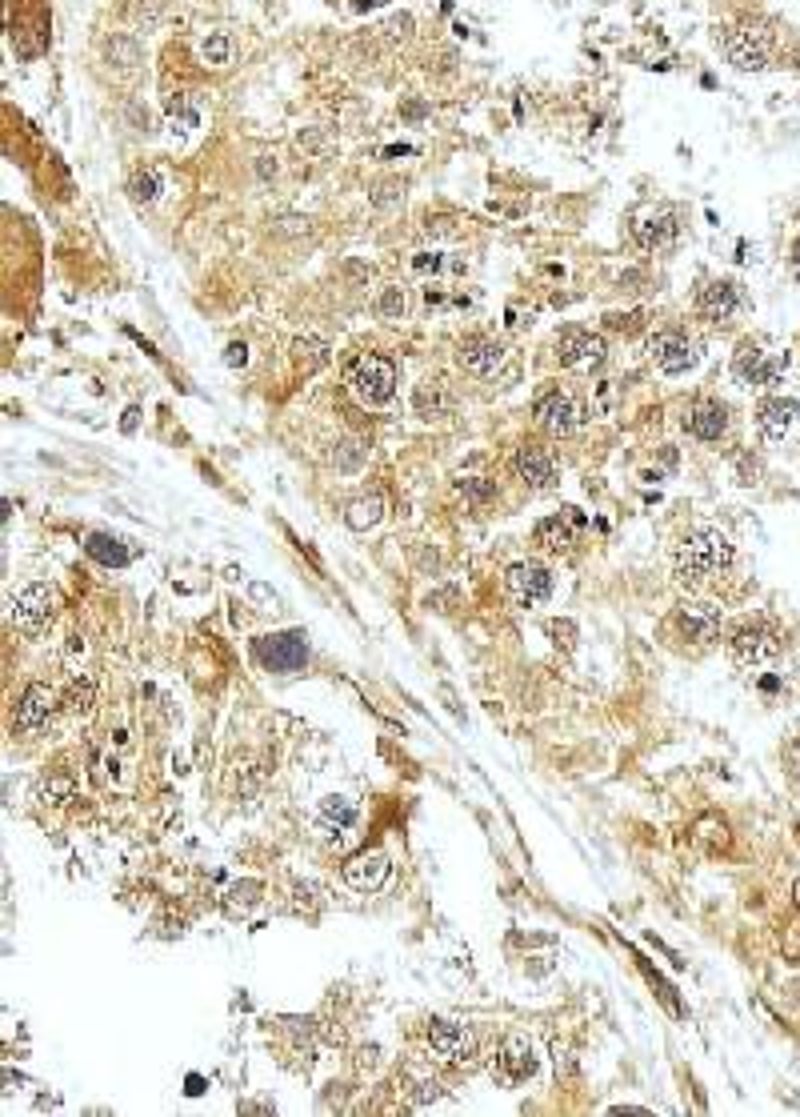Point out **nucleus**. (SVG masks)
<instances>
[{
  "label": "nucleus",
  "instance_id": "f257e3e1",
  "mask_svg": "<svg viewBox=\"0 0 800 1117\" xmlns=\"http://www.w3.org/2000/svg\"><path fill=\"white\" fill-rule=\"evenodd\" d=\"M733 565V545L721 529H697L677 549V577L685 585H704Z\"/></svg>",
  "mask_w": 800,
  "mask_h": 1117
},
{
  "label": "nucleus",
  "instance_id": "f03ea898",
  "mask_svg": "<svg viewBox=\"0 0 800 1117\" xmlns=\"http://www.w3.org/2000/svg\"><path fill=\"white\" fill-rule=\"evenodd\" d=\"M345 385H348V393H353L360 405H369V409L389 405L396 393V365L389 357H381V353H360V357L348 360Z\"/></svg>",
  "mask_w": 800,
  "mask_h": 1117
},
{
  "label": "nucleus",
  "instance_id": "7ed1b4c3",
  "mask_svg": "<svg viewBox=\"0 0 800 1117\" xmlns=\"http://www.w3.org/2000/svg\"><path fill=\"white\" fill-rule=\"evenodd\" d=\"M725 57L737 64L740 73H761L776 57V37L764 21H740L725 37Z\"/></svg>",
  "mask_w": 800,
  "mask_h": 1117
},
{
  "label": "nucleus",
  "instance_id": "20e7f679",
  "mask_svg": "<svg viewBox=\"0 0 800 1117\" xmlns=\"http://www.w3.org/2000/svg\"><path fill=\"white\" fill-rule=\"evenodd\" d=\"M424 1042H429L432 1057L444 1061V1066H472L477 1061V1038L465 1026H456V1021L432 1018L424 1026Z\"/></svg>",
  "mask_w": 800,
  "mask_h": 1117
},
{
  "label": "nucleus",
  "instance_id": "39448f33",
  "mask_svg": "<svg viewBox=\"0 0 800 1117\" xmlns=\"http://www.w3.org/2000/svg\"><path fill=\"white\" fill-rule=\"evenodd\" d=\"M257 661L264 665L269 673H296V670H305V661H308V641H305V634H296V629H288V634H269V637H260L257 641Z\"/></svg>",
  "mask_w": 800,
  "mask_h": 1117
},
{
  "label": "nucleus",
  "instance_id": "423d86ee",
  "mask_svg": "<svg viewBox=\"0 0 800 1117\" xmlns=\"http://www.w3.org/2000/svg\"><path fill=\"white\" fill-rule=\"evenodd\" d=\"M57 613V589L49 585H25V589H16L13 593V625L16 629H25V634H40L45 625L52 621Z\"/></svg>",
  "mask_w": 800,
  "mask_h": 1117
},
{
  "label": "nucleus",
  "instance_id": "0eeeda50",
  "mask_svg": "<svg viewBox=\"0 0 800 1117\" xmlns=\"http://www.w3.org/2000/svg\"><path fill=\"white\" fill-rule=\"evenodd\" d=\"M649 357L656 360V369L677 377V372H689L697 365V341L680 329H661V333L649 336Z\"/></svg>",
  "mask_w": 800,
  "mask_h": 1117
},
{
  "label": "nucleus",
  "instance_id": "6e6552de",
  "mask_svg": "<svg viewBox=\"0 0 800 1117\" xmlns=\"http://www.w3.org/2000/svg\"><path fill=\"white\" fill-rule=\"evenodd\" d=\"M532 413H537L541 429H549V433H556V437L577 433L580 421H584V413H580L577 397H573V393H561V389H549V393H541V397H537V405H532Z\"/></svg>",
  "mask_w": 800,
  "mask_h": 1117
},
{
  "label": "nucleus",
  "instance_id": "1a4fd4ad",
  "mask_svg": "<svg viewBox=\"0 0 800 1117\" xmlns=\"http://www.w3.org/2000/svg\"><path fill=\"white\" fill-rule=\"evenodd\" d=\"M508 593H513V601L517 605H525V609H532V605H541V601H549L553 597V573L544 569L541 561H517L513 569H508Z\"/></svg>",
  "mask_w": 800,
  "mask_h": 1117
},
{
  "label": "nucleus",
  "instance_id": "9d476101",
  "mask_svg": "<svg viewBox=\"0 0 800 1117\" xmlns=\"http://www.w3.org/2000/svg\"><path fill=\"white\" fill-rule=\"evenodd\" d=\"M788 369V357H776V353H764L756 345H740L737 360H733V372H737L740 385H776Z\"/></svg>",
  "mask_w": 800,
  "mask_h": 1117
},
{
  "label": "nucleus",
  "instance_id": "9b49d317",
  "mask_svg": "<svg viewBox=\"0 0 800 1117\" xmlns=\"http://www.w3.org/2000/svg\"><path fill=\"white\" fill-rule=\"evenodd\" d=\"M677 233H680V221L673 209H644L632 217V236H637V245L649 248V253L673 248Z\"/></svg>",
  "mask_w": 800,
  "mask_h": 1117
},
{
  "label": "nucleus",
  "instance_id": "f8f14e48",
  "mask_svg": "<svg viewBox=\"0 0 800 1117\" xmlns=\"http://www.w3.org/2000/svg\"><path fill=\"white\" fill-rule=\"evenodd\" d=\"M780 653V637L768 629V625H744L733 637V658L744 670H756V665H768V661Z\"/></svg>",
  "mask_w": 800,
  "mask_h": 1117
},
{
  "label": "nucleus",
  "instance_id": "ddd939ff",
  "mask_svg": "<svg viewBox=\"0 0 800 1117\" xmlns=\"http://www.w3.org/2000/svg\"><path fill=\"white\" fill-rule=\"evenodd\" d=\"M556 360L565 369H589L604 360V336L589 333V329H565L556 336Z\"/></svg>",
  "mask_w": 800,
  "mask_h": 1117
},
{
  "label": "nucleus",
  "instance_id": "4468645a",
  "mask_svg": "<svg viewBox=\"0 0 800 1117\" xmlns=\"http://www.w3.org/2000/svg\"><path fill=\"white\" fill-rule=\"evenodd\" d=\"M740 305H744V297H740L737 281H709V285L697 293V312L713 324L733 321V317L740 312Z\"/></svg>",
  "mask_w": 800,
  "mask_h": 1117
},
{
  "label": "nucleus",
  "instance_id": "2eb2a0df",
  "mask_svg": "<svg viewBox=\"0 0 800 1117\" xmlns=\"http://www.w3.org/2000/svg\"><path fill=\"white\" fill-rule=\"evenodd\" d=\"M580 529H584V517H580L577 510H565V513H556V517H544L532 537H537V545H541L544 553H568V549L577 545Z\"/></svg>",
  "mask_w": 800,
  "mask_h": 1117
},
{
  "label": "nucleus",
  "instance_id": "dca6fc26",
  "mask_svg": "<svg viewBox=\"0 0 800 1117\" xmlns=\"http://www.w3.org/2000/svg\"><path fill=\"white\" fill-rule=\"evenodd\" d=\"M493 1073L505 1085H520V1081H529L537 1073V1057H532V1045L525 1038H505L501 1045V1054H496V1066Z\"/></svg>",
  "mask_w": 800,
  "mask_h": 1117
},
{
  "label": "nucleus",
  "instance_id": "f3484780",
  "mask_svg": "<svg viewBox=\"0 0 800 1117\" xmlns=\"http://www.w3.org/2000/svg\"><path fill=\"white\" fill-rule=\"evenodd\" d=\"M456 360L465 365L472 377H489V372L501 369V360H505V345L493 341V336H465L460 348H456Z\"/></svg>",
  "mask_w": 800,
  "mask_h": 1117
},
{
  "label": "nucleus",
  "instance_id": "a211bd4d",
  "mask_svg": "<svg viewBox=\"0 0 800 1117\" xmlns=\"http://www.w3.org/2000/svg\"><path fill=\"white\" fill-rule=\"evenodd\" d=\"M685 429H689L697 441H721L728 433V409L721 401H697L685 413Z\"/></svg>",
  "mask_w": 800,
  "mask_h": 1117
},
{
  "label": "nucleus",
  "instance_id": "6ab92c4d",
  "mask_svg": "<svg viewBox=\"0 0 800 1117\" xmlns=\"http://www.w3.org/2000/svg\"><path fill=\"white\" fill-rule=\"evenodd\" d=\"M317 825L329 842L341 845L348 833L357 830V806H353L348 797H324V801H320V813H317Z\"/></svg>",
  "mask_w": 800,
  "mask_h": 1117
},
{
  "label": "nucleus",
  "instance_id": "aec40b11",
  "mask_svg": "<svg viewBox=\"0 0 800 1117\" xmlns=\"http://www.w3.org/2000/svg\"><path fill=\"white\" fill-rule=\"evenodd\" d=\"M677 625L689 641L709 646V641H716V634H721V613H716L713 605H704V601H689V605H680Z\"/></svg>",
  "mask_w": 800,
  "mask_h": 1117
},
{
  "label": "nucleus",
  "instance_id": "412c9836",
  "mask_svg": "<svg viewBox=\"0 0 800 1117\" xmlns=\"http://www.w3.org/2000/svg\"><path fill=\"white\" fill-rule=\"evenodd\" d=\"M389 857L384 854H357L353 861L345 866V882L360 894H377L384 882H389Z\"/></svg>",
  "mask_w": 800,
  "mask_h": 1117
},
{
  "label": "nucleus",
  "instance_id": "4be33fe9",
  "mask_svg": "<svg viewBox=\"0 0 800 1117\" xmlns=\"http://www.w3.org/2000/svg\"><path fill=\"white\" fill-rule=\"evenodd\" d=\"M517 477L525 484H532V489H553L556 484V461L544 453V449H537V445H525V449H517Z\"/></svg>",
  "mask_w": 800,
  "mask_h": 1117
},
{
  "label": "nucleus",
  "instance_id": "5701e85b",
  "mask_svg": "<svg viewBox=\"0 0 800 1117\" xmlns=\"http://www.w3.org/2000/svg\"><path fill=\"white\" fill-rule=\"evenodd\" d=\"M800 417V401L792 397H764L756 405V425H761L768 437H785Z\"/></svg>",
  "mask_w": 800,
  "mask_h": 1117
},
{
  "label": "nucleus",
  "instance_id": "b1692460",
  "mask_svg": "<svg viewBox=\"0 0 800 1117\" xmlns=\"http://www.w3.org/2000/svg\"><path fill=\"white\" fill-rule=\"evenodd\" d=\"M52 709V693L49 685H28L21 705H16V729H37L40 721H49Z\"/></svg>",
  "mask_w": 800,
  "mask_h": 1117
},
{
  "label": "nucleus",
  "instance_id": "393cba45",
  "mask_svg": "<svg viewBox=\"0 0 800 1117\" xmlns=\"http://www.w3.org/2000/svg\"><path fill=\"white\" fill-rule=\"evenodd\" d=\"M85 549H88V557L100 561V565H109V569H121V565H128V549H124L121 537L93 533L85 541Z\"/></svg>",
  "mask_w": 800,
  "mask_h": 1117
},
{
  "label": "nucleus",
  "instance_id": "a878e982",
  "mask_svg": "<svg viewBox=\"0 0 800 1117\" xmlns=\"http://www.w3.org/2000/svg\"><path fill=\"white\" fill-rule=\"evenodd\" d=\"M293 360H296V369L317 372V369H324V365H329V345H324L320 336H296V341H293Z\"/></svg>",
  "mask_w": 800,
  "mask_h": 1117
},
{
  "label": "nucleus",
  "instance_id": "bb28decb",
  "mask_svg": "<svg viewBox=\"0 0 800 1117\" xmlns=\"http://www.w3.org/2000/svg\"><path fill=\"white\" fill-rule=\"evenodd\" d=\"M236 57V45L229 33H209V37L200 40V61L212 64V69H224V64H233Z\"/></svg>",
  "mask_w": 800,
  "mask_h": 1117
},
{
  "label": "nucleus",
  "instance_id": "cd10ccee",
  "mask_svg": "<svg viewBox=\"0 0 800 1117\" xmlns=\"http://www.w3.org/2000/svg\"><path fill=\"white\" fill-rule=\"evenodd\" d=\"M260 894H264V889H260V882H241V885H233V889L224 894V909H229L233 918H236V913H248V909L260 901Z\"/></svg>",
  "mask_w": 800,
  "mask_h": 1117
},
{
  "label": "nucleus",
  "instance_id": "c85d7f7f",
  "mask_svg": "<svg viewBox=\"0 0 800 1117\" xmlns=\"http://www.w3.org/2000/svg\"><path fill=\"white\" fill-rule=\"evenodd\" d=\"M381 513H384L381 496H365V501H353V505H348V525H353V529H369V525L381 521Z\"/></svg>",
  "mask_w": 800,
  "mask_h": 1117
},
{
  "label": "nucleus",
  "instance_id": "c756f323",
  "mask_svg": "<svg viewBox=\"0 0 800 1117\" xmlns=\"http://www.w3.org/2000/svg\"><path fill=\"white\" fill-rule=\"evenodd\" d=\"M197 109H193V100H188V93H176L173 100H169V124H173V133H188V128H197Z\"/></svg>",
  "mask_w": 800,
  "mask_h": 1117
},
{
  "label": "nucleus",
  "instance_id": "7c9ffc66",
  "mask_svg": "<svg viewBox=\"0 0 800 1117\" xmlns=\"http://www.w3.org/2000/svg\"><path fill=\"white\" fill-rule=\"evenodd\" d=\"M160 188H164V181H160L157 169H136L133 181H128V193H133V200H157Z\"/></svg>",
  "mask_w": 800,
  "mask_h": 1117
},
{
  "label": "nucleus",
  "instance_id": "2f4dec72",
  "mask_svg": "<svg viewBox=\"0 0 800 1117\" xmlns=\"http://www.w3.org/2000/svg\"><path fill=\"white\" fill-rule=\"evenodd\" d=\"M93 701H97V685L88 682V677H76V682L69 685V693H64V705H69V713H88V709H93Z\"/></svg>",
  "mask_w": 800,
  "mask_h": 1117
},
{
  "label": "nucleus",
  "instance_id": "473e14b6",
  "mask_svg": "<svg viewBox=\"0 0 800 1117\" xmlns=\"http://www.w3.org/2000/svg\"><path fill=\"white\" fill-rule=\"evenodd\" d=\"M417 413L424 417V421H432V417H441L444 413V393H441L436 381H424V385L417 389Z\"/></svg>",
  "mask_w": 800,
  "mask_h": 1117
},
{
  "label": "nucleus",
  "instance_id": "72a5a7b5",
  "mask_svg": "<svg viewBox=\"0 0 800 1117\" xmlns=\"http://www.w3.org/2000/svg\"><path fill=\"white\" fill-rule=\"evenodd\" d=\"M377 312H381L384 321H401L408 312V297H405V289L401 285H389L381 293V300H377Z\"/></svg>",
  "mask_w": 800,
  "mask_h": 1117
},
{
  "label": "nucleus",
  "instance_id": "f704fd0d",
  "mask_svg": "<svg viewBox=\"0 0 800 1117\" xmlns=\"http://www.w3.org/2000/svg\"><path fill=\"white\" fill-rule=\"evenodd\" d=\"M697 837H704V842H721V845H725V821L716 825L713 818H704L701 825H697Z\"/></svg>",
  "mask_w": 800,
  "mask_h": 1117
},
{
  "label": "nucleus",
  "instance_id": "c9c22d12",
  "mask_svg": "<svg viewBox=\"0 0 800 1117\" xmlns=\"http://www.w3.org/2000/svg\"><path fill=\"white\" fill-rule=\"evenodd\" d=\"M460 489H465L472 501H484V496H493V484H484L480 477H468V481H460Z\"/></svg>",
  "mask_w": 800,
  "mask_h": 1117
},
{
  "label": "nucleus",
  "instance_id": "e433bc0d",
  "mask_svg": "<svg viewBox=\"0 0 800 1117\" xmlns=\"http://www.w3.org/2000/svg\"><path fill=\"white\" fill-rule=\"evenodd\" d=\"M637 324H640V312H628V317L616 312V317H608V329H620V333H632Z\"/></svg>",
  "mask_w": 800,
  "mask_h": 1117
},
{
  "label": "nucleus",
  "instance_id": "4c0bfd02",
  "mask_svg": "<svg viewBox=\"0 0 800 1117\" xmlns=\"http://www.w3.org/2000/svg\"><path fill=\"white\" fill-rule=\"evenodd\" d=\"M224 353H229V357H224V360H229V365H233V369H236V365H245V360H248V348H245V345H229V348H224Z\"/></svg>",
  "mask_w": 800,
  "mask_h": 1117
},
{
  "label": "nucleus",
  "instance_id": "58836bf2",
  "mask_svg": "<svg viewBox=\"0 0 800 1117\" xmlns=\"http://www.w3.org/2000/svg\"><path fill=\"white\" fill-rule=\"evenodd\" d=\"M788 765H792V770L800 773V737H797L792 745H788Z\"/></svg>",
  "mask_w": 800,
  "mask_h": 1117
},
{
  "label": "nucleus",
  "instance_id": "ea45409f",
  "mask_svg": "<svg viewBox=\"0 0 800 1117\" xmlns=\"http://www.w3.org/2000/svg\"><path fill=\"white\" fill-rule=\"evenodd\" d=\"M792 269H797V277H800V236H797V245H792Z\"/></svg>",
  "mask_w": 800,
  "mask_h": 1117
},
{
  "label": "nucleus",
  "instance_id": "a19ab883",
  "mask_svg": "<svg viewBox=\"0 0 800 1117\" xmlns=\"http://www.w3.org/2000/svg\"><path fill=\"white\" fill-rule=\"evenodd\" d=\"M792 897H797V906H800V882H797V889H792Z\"/></svg>",
  "mask_w": 800,
  "mask_h": 1117
}]
</instances>
